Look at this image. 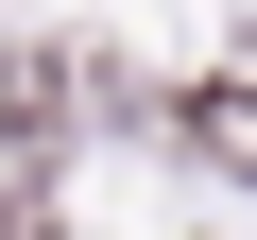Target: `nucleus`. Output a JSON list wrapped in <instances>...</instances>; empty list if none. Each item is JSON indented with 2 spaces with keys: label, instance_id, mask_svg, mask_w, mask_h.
I'll use <instances>...</instances> for the list:
<instances>
[{
  "label": "nucleus",
  "instance_id": "nucleus-1",
  "mask_svg": "<svg viewBox=\"0 0 257 240\" xmlns=\"http://www.w3.org/2000/svg\"><path fill=\"white\" fill-rule=\"evenodd\" d=\"M189 138H206V155H223V172H257V69H223V86H206V103H189Z\"/></svg>",
  "mask_w": 257,
  "mask_h": 240
},
{
  "label": "nucleus",
  "instance_id": "nucleus-2",
  "mask_svg": "<svg viewBox=\"0 0 257 240\" xmlns=\"http://www.w3.org/2000/svg\"><path fill=\"white\" fill-rule=\"evenodd\" d=\"M52 120H69V103H52V69L18 52V69H0V138H52Z\"/></svg>",
  "mask_w": 257,
  "mask_h": 240
}]
</instances>
